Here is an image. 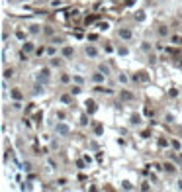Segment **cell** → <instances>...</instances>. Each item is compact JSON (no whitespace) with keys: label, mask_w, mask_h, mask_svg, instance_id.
Instances as JSON below:
<instances>
[{"label":"cell","mask_w":182,"mask_h":192,"mask_svg":"<svg viewBox=\"0 0 182 192\" xmlns=\"http://www.w3.org/2000/svg\"><path fill=\"white\" fill-rule=\"evenodd\" d=\"M43 92V84H41V82H37V84L34 86V96H37V94H41Z\"/></svg>","instance_id":"11"},{"label":"cell","mask_w":182,"mask_h":192,"mask_svg":"<svg viewBox=\"0 0 182 192\" xmlns=\"http://www.w3.org/2000/svg\"><path fill=\"white\" fill-rule=\"evenodd\" d=\"M176 186H178V190H182V178H180L178 182H176Z\"/></svg>","instance_id":"33"},{"label":"cell","mask_w":182,"mask_h":192,"mask_svg":"<svg viewBox=\"0 0 182 192\" xmlns=\"http://www.w3.org/2000/svg\"><path fill=\"white\" fill-rule=\"evenodd\" d=\"M86 110H88V114H94V112H96V104H94L92 100H88V102H86Z\"/></svg>","instance_id":"8"},{"label":"cell","mask_w":182,"mask_h":192,"mask_svg":"<svg viewBox=\"0 0 182 192\" xmlns=\"http://www.w3.org/2000/svg\"><path fill=\"white\" fill-rule=\"evenodd\" d=\"M164 170H167V173H174L176 167L172 165V163H164Z\"/></svg>","instance_id":"12"},{"label":"cell","mask_w":182,"mask_h":192,"mask_svg":"<svg viewBox=\"0 0 182 192\" xmlns=\"http://www.w3.org/2000/svg\"><path fill=\"white\" fill-rule=\"evenodd\" d=\"M86 57H90V59H96V57H98V49L94 47V45H88V47H86Z\"/></svg>","instance_id":"5"},{"label":"cell","mask_w":182,"mask_h":192,"mask_svg":"<svg viewBox=\"0 0 182 192\" xmlns=\"http://www.w3.org/2000/svg\"><path fill=\"white\" fill-rule=\"evenodd\" d=\"M55 133H57L59 137H67L69 133H71V127H69L65 122H57V126H55Z\"/></svg>","instance_id":"1"},{"label":"cell","mask_w":182,"mask_h":192,"mask_svg":"<svg viewBox=\"0 0 182 192\" xmlns=\"http://www.w3.org/2000/svg\"><path fill=\"white\" fill-rule=\"evenodd\" d=\"M22 49H24L26 53H31V51L35 49V45L31 43V41H24V43H22Z\"/></svg>","instance_id":"6"},{"label":"cell","mask_w":182,"mask_h":192,"mask_svg":"<svg viewBox=\"0 0 182 192\" xmlns=\"http://www.w3.org/2000/svg\"><path fill=\"white\" fill-rule=\"evenodd\" d=\"M168 33H171V31H168V28H167V26H161V28H159V35H163V37H164V35H168Z\"/></svg>","instance_id":"16"},{"label":"cell","mask_w":182,"mask_h":192,"mask_svg":"<svg viewBox=\"0 0 182 192\" xmlns=\"http://www.w3.org/2000/svg\"><path fill=\"white\" fill-rule=\"evenodd\" d=\"M47 55H49V57H55V55H57V47H55V45L47 47Z\"/></svg>","instance_id":"14"},{"label":"cell","mask_w":182,"mask_h":192,"mask_svg":"<svg viewBox=\"0 0 182 192\" xmlns=\"http://www.w3.org/2000/svg\"><path fill=\"white\" fill-rule=\"evenodd\" d=\"M80 92H82L80 84H74V86H71V94H80Z\"/></svg>","instance_id":"17"},{"label":"cell","mask_w":182,"mask_h":192,"mask_svg":"<svg viewBox=\"0 0 182 192\" xmlns=\"http://www.w3.org/2000/svg\"><path fill=\"white\" fill-rule=\"evenodd\" d=\"M63 41H65L63 37H53V39H51V43H53V45H61Z\"/></svg>","instance_id":"22"},{"label":"cell","mask_w":182,"mask_h":192,"mask_svg":"<svg viewBox=\"0 0 182 192\" xmlns=\"http://www.w3.org/2000/svg\"><path fill=\"white\" fill-rule=\"evenodd\" d=\"M104 81H106V74L100 73V71H96V73L92 74V82H94V84H102Z\"/></svg>","instance_id":"2"},{"label":"cell","mask_w":182,"mask_h":192,"mask_svg":"<svg viewBox=\"0 0 182 192\" xmlns=\"http://www.w3.org/2000/svg\"><path fill=\"white\" fill-rule=\"evenodd\" d=\"M122 188H123V190H133V188H135V186H133V184H131V182H129V180H122Z\"/></svg>","instance_id":"10"},{"label":"cell","mask_w":182,"mask_h":192,"mask_svg":"<svg viewBox=\"0 0 182 192\" xmlns=\"http://www.w3.org/2000/svg\"><path fill=\"white\" fill-rule=\"evenodd\" d=\"M51 6H61V0H51Z\"/></svg>","instance_id":"30"},{"label":"cell","mask_w":182,"mask_h":192,"mask_svg":"<svg viewBox=\"0 0 182 192\" xmlns=\"http://www.w3.org/2000/svg\"><path fill=\"white\" fill-rule=\"evenodd\" d=\"M73 81L76 82V84H82V82H84V78H82V77H78V74H74V77H73Z\"/></svg>","instance_id":"25"},{"label":"cell","mask_w":182,"mask_h":192,"mask_svg":"<svg viewBox=\"0 0 182 192\" xmlns=\"http://www.w3.org/2000/svg\"><path fill=\"white\" fill-rule=\"evenodd\" d=\"M12 98H14V100H22V92H20L18 88H14V90H12Z\"/></svg>","instance_id":"15"},{"label":"cell","mask_w":182,"mask_h":192,"mask_svg":"<svg viewBox=\"0 0 182 192\" xmlns=\"http://www.w3.org/2000/svg\"><path fill=\"white\" fill-rule=\"evenodd\" d=\"M2 77H4V78H12V77H14V71H12V69H4V74H2Z\"/></svg>","instance_id":"18"},{"label":"cell","mask_w":182,"mask_h":192,"mask_svg":"<svg viewBox=\"0 0 182 192\" xmlns=\"http://www.w3.org/2000/svg\"><path fill=\"white\" fill-rule=\"evenodd\" d=\"M118 35L122 37V39H131V30H129V28H119Z\"/></svg>","instance_id":"3"},{"label":"cell","mask_w":182,"mask_h":192,"mask_svg":"<svg viewBox=\"0 0 182 192\" xmlns=\"http://www.w3.org/2000/svg\"><path fill=\"white\" fill-rule=\"evenodd\" d=\"M141 190H149V182H143V184H141Z\"/></svg>","instance_id":"32"},{"label":"cell","mask_w":182,"mask_h":192,"mask_svg":"<svg viewBox=\"0 0 182 192\" xmlns=\"http://www.w3.org/2000/svg\"><path fill=\"white\" fill-rule=\"evenodd\" d=\"M118 53H119V55H123V57H125V55H127V47H119V49H118Z\"/></svg>","instance_id":"28"},{"label":"cell","mask_w":182,"mask_h":192,"mask_svg":"<svg viewBox=\"0 0 182 192\" xmlns=\"http://www.w3.org/2000/svg\"><path fill=\"white\" fill-rule=\"evenodd\" d=\"M98 71H100V73H104L106 77L110 74V67H108V65H104V63H100V65H98Z\"/></svg>","instance_id":"9"},{"label":"cell","mask_w":182,"mask_h":192,"mask_svg":"<svg viewBox=\"0 0 182 192\" xmlns=\"http://www.w3.org/2000/svg\"><path fill=\"white\" fill-rule=\"evenodd\" d=\"M108 28H110V24H108V22H100V24H98V30H102V31H106Z\"/></svg>","instance_id":"19"},{"label":"cell","mask_w":182,"mask_h":192,"mask_svg":"<svg viewBox=\"0 0 182 192\" xmlns=\"http://www.w3.org/2000/svg\"><path fill=\"white\" fill-rule=\"evenodd\" d=\"M139 120H141L139 116H133V118H131V122H133V124H139Z\"/></svg>","instance_id":"31"},{"label":"cell","mask_w":182,"mask_h":192,"mask_svg":"<svg viewBox=\"0 0 182 192\" xmlns=\"http://www.w3.org/2000/svg\"><path fill=\"white\" fill-rule=\"evenodd\" d=\"M28 31H30L31 35H39V33H41V26H39V24H30V26H28Z\"/></svg>","instance_id":"4"},{"label":"cell","mask_w":182,"mask_h":192,"mask_svg":"<svg viewBox=\"0 0 182 192\" xmlns=\"http://www.w3.org/2000/svg\"><path fill=\"white\" fill-rule=\"evenodd\" d=\"M61 55H63V57H67V59H69V57H73V55H74V49H73V47H63Z\"/></svg>","instance_id":"7"},{"label":"cell","mask_w":182,"mask_h":192,"mask_svg":"<svg viewBox=\"0 0 182 192\" xmlns=\"http://www.w3.org/2000/svg\"><path fill=\"white\" fill-rule=\"evenodd\" d=\"M172 120H174V116H172V114H167V116H164V122H172Z\"/></svg>","instance_id":"29"},{"label":"cell","mask_w":182,"mask_h":192,"mask_svg":"<svg viewBox=\"0 0 182 192\" xmlns=\"http://www.w3.org/2000/svg\"><path fill=\"white\" fill-rule=\"evenodd\" d=\"M122 96H123V98H125V100H131V98H133V94H131V92H125V90H123V92H122Z\"/></svg>","instance_id":"27"},{"label":"cell","mask_w":182,"mask_h":192,"mask_svg":"<svg viewBox=\"0 0 182 192\" xmlns=\"http://www.w3.org/2000/svg\"><path fill=\"white\" fill-rule=\"evenodd\" d=\"M61 102L63 104H71V94H63L61 96Z\"/></svg>","instance_id":"21"},{"label":"cell","mask_w":182,"mask_h":192,"mask_svg":"<svg viewBox=\"0 0 182 192\" xmlns=\"http://www.w3.org/2000/svg\"><path fill=\"white\" fill-rule=\"evenodd\" d=\"M118 82H122V84H127V82H129V78H127L125 74H119V77H118Z\"/></svg>","instance_id":"20"},{"label":"cell","mask_w":182,"mask_h":192,"mask_svg":"<svg viewBox=\"0 0 182 192\" xmlns=\"http://www.w3.org/2000/svg\"><path fill=\"white\" fill-rule=\"evenodd\" d=\"M16 37H18L20 41H24V39H26V33H24L22 30H18V31H16Z\"/></svg>","instance_id":"23"},{"label":"cell","mask_w":182,"mask_h":192,"mask_svg":"<svg viewBox=\"0 0 182 192\" xmlns=\"http://www.w3.org/2000/svg\"><path fill=\"white\" fill-rule=\"evenodd\" d=\"M61 82H63V84H69V82H71V77H69V74H63V77H61Z\"/></svg>","instance_id":"24"},{"label":"cell","mask_w":182,"mask_h":192,"mask_svg":"<svg viewBox=\"0 0 182 192\" xmlns=\"http://www.w3.org/2000/svg\"><path fill=\"white\" fill-rule=\"evenodd\" d=\"M12 108H14V110H20V108H22V104H20V100H14V102H12Z\"/></svg>","instance_id":"26"},{"label":"cell","mask_w":182,"mask_h":192,"mask_svg":"<svg viewBox=\"0 0 182 192\" xmlns=\"http://www.w3.org/2000/svg\"><path fill=\"white\" fill-rule=\"evenodd\" d=\"M20 2H28V0H20Z\"/></svg>","instance_id":"35"},{"label":"cell","mask_w":182,"mask_h":192,"mask_svg":"<svg viewBox=\"0 0 182 192\" xmlns=\"http://www.w3.org/2000/svg\"><path fill=\"white\" fill-rule=\"evenodd\" d=\"M49 67H61V59H57V57H51V61H49Z\"/></svg>","instance_id":"13"},{"label":"cell","mask_w":182,"mask_h":192,"mask_svg":"<svg viewBox=\"0 0 182 192\" xmlns=\"http://www.w3.org/2000/svg\"><path fill=\"white\" fill-rule=\"evenodd\" d=\"M41 2H47V0H37V4H41Z\"/></svg>","instance_id":"34"}]
</instances>
